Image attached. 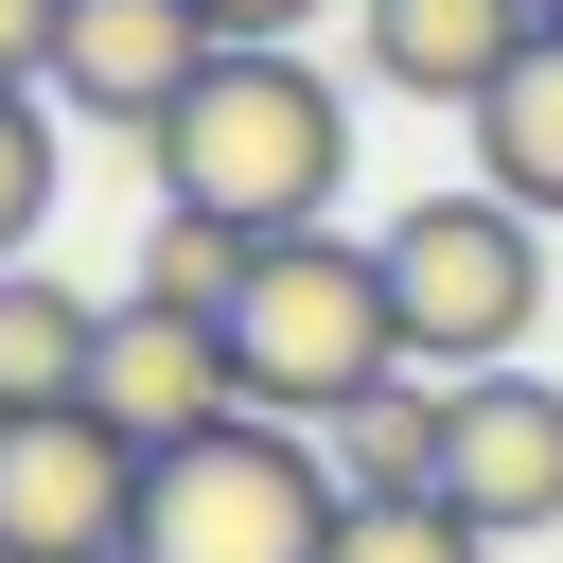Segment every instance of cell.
Wrapping results in <instances>:
<instances>
[{"label": "cell", "mask_w": 563, "mask_h": 563, "mask_svg": "<svg viewBox=\"0 0 563 563\" xmlns=\"http://www.w3.org/2000/svg\"><path fill=\"white\" fill-rule=\"evenodd\" d=\"M141 158H158V211H211V229L282 246V229H334L352 106H334V70L282 35V53H211V70H194V106H176Z\"/></svg>", "instance_id": "1"}, {"label": "cell", "mask_w": 563, "mask_h": 563, "mask_svg": "<svg viewBox=\"0 0 563 563\" xmlns=\"http://www.w3.org/2000/svg\"><path fill=\"white\" fill-rule=\"evenodd\" d=\"M369 264H387L405 369H440V387L510 369V352H528V317H545V211H510L493 176H457V194H405V211L369 229Z\"/></svg>", "instance_id": "2"}, {"label": "cell", "mask_w": 563, "mask_h": 563, "mask_svg": "<svg viewBox=\"0 0 563 563\" xmlns=\"http://www.w3.org/2000/svg\"><path fill=\"white\" fill-rule=\"evenodd\" d=\"M405 369V317H387V264L352 229H282L246 246V299H229V387L264 422H334L352 387Z\"/></svg>", "instance_id": "3"}, {"label": "cell", "mask_w": 563, "mask_h": 563, "mask_svg": "<svg viewBox=\"0 0 563 563\" xmlns=\"http://www.w3.org/2000/svg\"><path fill=\"white\" fill-rule=\"evenodd\" d=\"M352 493L317 457V422H211L176 457H141V563H334Z\"/></svg>", "instance_id": "4"}, {"label": "cell", "mask_w": 563, "mask_h": 563, "mask_svg": "<svg viewBox=\"0 0 563 563\" xmlns=\"http://www.w3.org/2000/svg\"><path fill=\"white\" fill-rule=\"evenodd\" d=\"M0 545L18 563H106L141 545V440L88 405H0Z\"/></svg>", "instance_id": "5"}, {"label": "cell", "mask_w": 563, "mask_h": 563, "mask_svg": "<svg viewBox=\"0 0 563 563\" xmlns=\"http://www.w3.org/2000/svg\"><path fill=\"white\" fill-rule=\"evenodd\" d=\"M211 53H229V35H211L194 0H53V106L106 123V141H158Z\"/></svg>", "instance_id": "6"}, {"label": "cell", "mask_w": 563, "mask_h": 563, "mask_svg": "<svg viewBox=\"0 0 563 563\" xmlns=\"http://www.w3.org/2000/svg\"><path fill=\"white\" fill-rule=\"evenodd\" d=\"M88 422H123L141 457L246 422V387H229V317H176V299L123 282V299H106V352H88Z\"/></svg>", "instance_id": "7"}, {"label": "cell", "mask_w": 563, "mask_h": 563, "mask_svg": "<svg viewBox=\"0 0 563 563\" xmlns=\"http://www.w3.org/2000/svg\"><path fill=\"white\" fill-rule=\"evenodd\" d=\"M440 493L493 528V545H528V528H563V387L510 352V369H475L457 387V457H440Z\"/></svg>", "instance_id": "8"}, {"label": "cell", "mask_w": 563, "mask_h": 563, "mask_svg": "<svg viewBox=\"0 0 563 563\" xmlns=\"http://www.w3.org/2000/svg\"><path fill=\"white\" fill-rule=\"evenodd\" d=\"M528 35H545L528 0H352V70H369L387 106H457V123L493 106V70H510Z\"/></svg>", "instance_id": "9"}, {"label": "cell", "mask_w": 563, "mask_h": 563, "mask_svg": "<svg viewBox=\"0 0 563 563\" xmlns=\"http://www.w3.org/2000/svg\"><path fill=\"white\" fill-rule=\"evenodd\" d=\"M317 457H334V493H440L457 387H440V369H387V387H352V405L317 422Z\"/></svg>", "instance_id": "10"}, {"label": "cell", "mask_w": 563, "mask_h": 563, "mask_svg": "<svg viewBox=\"0 0 563 563\" xmlns=\"http://www.w3.org/2000/svg\"><path fill=\"white\" fill-rule=\"evenodd\" d=\"M475 176H493L510 211L563 229V35H528V53L493 70V106H475Z\"/></svg>", "instance_id": "11"}, {"label": "cell", "mask_w": 563, "mask_h": 563, "mask_svg": "<svg viewBox=\"0 0 563 563\" xmlns=\"http://www.w3.org/2000/svg\"><path fill=\"white\" fill-rule=\"evenodd\" d=\"M88 352H106V299L0 264V405H88Z\"/></svg>", "instance_id": "12"}, {"label": "cell", "mask_w": 563, "mask_h": 563, "mask_svg": "<svg viewBox=\"0 0 563 563\" xmlns=\"http://www.w3.org/2000/svg\"><path fill=\"white\" fill-rule=\"evenodd\" d=\"M123 282H141V299H176V317H229V299H246V229H211V211H158Z\"/></svg>", "instance_id": "13"}, {"label": "cell", "mask_w": 563, "mask_h": 563, "mask_svg": "<svg viewBox=\"0 0 563 563\" xmlns=\"http://www.w3.org/2000/svg\"><path fill=\"white\" fill-rule=\"evenodd\" d=\"M334 563H493V528H475L457 493H352Z\"/></svg>", "instance_id": "14"}, {"label": "cell", "mask_w": 563, "mask_h": 563, "mask_svg": "<svg viewBox=\"0 0 563 563\" xmlns=\"http://www.w3.org/2000/svg\"><path fill=\"white\" fill-rule=\"evenodd\" d=\"M53 229V88H0V264Z\"/></svg>", "instance_id": "15"}, {"label": "cell", "mask_w": 563, "mask_h": 563, "mask_svg": "<svg viewBox=\"0 0 563 563\" xmlns=\"http://www.w3.org/2000/svg\"><path fill=\"white\" fill-rule=\"evenodd\" d=\"M194 18H211L229 53H282V35H299V18H334V0H194Z\"/></svg>", "instance_id": "16"}, {"label": "cell", "mask_w": 563, "mask_h": 563, "mask_svg": "<svg viewBox=\"0 0 563 563\" xmlns=\"http://www.w3.org/2000/svg\"><path fill=\"white\" fill-rule=\"evenodd\" d=\"M0 88H53V0H0Z\"/></svg>", "instance_id": "17"}, {"label": "cell", "mask_w": 563, "mask_h": 563, "mask_svg": "<svg viewBox=\"0 0 563 563\" xmlns=\"http://www.w3.org/2000/svg\"><path fill=\"white\" fill-rule=\"evenodd\" d=\"M528 18H545V35H563V0H528Z\"/></svg>", "instance_id": "18"}, {"label": "cell", "mask_w": 563, "mask_h": 563, "mask_svg": "<svg viewBox=\"0 0 563 563\" xmlns=\"http://www.w3.org/2000/svg\"><path fill=\"white\" fill-rule=\"evenodd\" d=\"M106 563H141V545H106Z\"/></svg>", "instance_id": "19"}]
</instances>
